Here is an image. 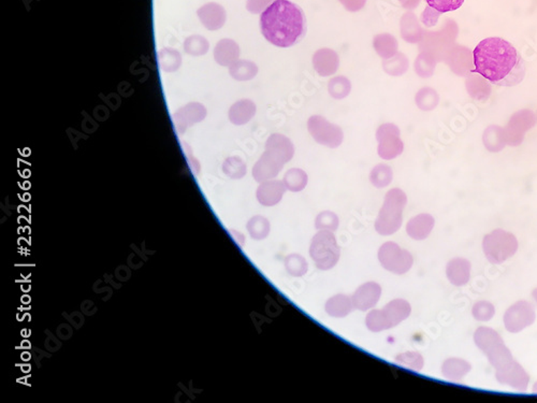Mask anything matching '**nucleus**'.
Segmentation results:
<instances>
[{"mask_svg":"<svg viewBox=\"0 0 537 403\" xmlns=\"http://www.w3.org/2000/svg\"><path fill=\"white\" fill-rule=\"evenodd\" d=\"M223 171L232 180H240L247 176V167L239 156H231L224 161Z\"/></svg>","mask_w":537,"mask_h":403,"instance_id":"38","label":"nucleus"},{"mask_svg":"<svg viewBox=\"0 0 537 403\" xmlns=\"http://www.w3.org/2000/svg\"><path fill=\"white\" fill-rule=\"evenodd\" d=\"M486 79L481 76V78H471L466 82V88L469 90V93L471 94L472 97L475 95L476 90H481V96H483V100H487L488 96L490 95L489 90H481V86L487 83Z\"/></svg>","mask_w":537,"mask_h":403,"instance_id":"46","label":"nucleus"},{"mask_svg":"<svg viewBox=\"0 0 537 403\" xmlns=\"http://www.w3.org/2000/svg\"><path fill=\"white\" fill-rule=\"evenodd\" d=\"M532 296H533V298H534L535 302H536V304H537V288H535V290H533Z\"/></svg>","mask_w":537,"mask_h":403,"instance_id":"50","label":"nucleus"},{"mask_svg":"<svg viewBox=\"0 0 537 403\" xmlns=\"http://www.w3.org/2000/svg\"><path fill=\"white\" fill-rule=\"evenodd\" d=\"M518 247L517 238L506 230L495 229L484 238V254L493 265H499L511 258L518 251Z\"/></svg>","mask_w":537,"mask_h":403,"instance_id":"6","label":"nucleus"},{"mask_svg":"<svg viewBox=\"0 0 537 403\" xmlns=\"http://www.w3.org/2000/svg\"><path fill=\"white\" fill-rule=\"evenodd\" d=\"M206 117V107L199 102H192L173 114V123L176 131L182 135L190 126L204 121Z\"/></svg>","mask_w":537,"mask_h":403,"instance_id":"14","label":"nucleus"},{"mask_svg":"<svg viewBox=\"0 0 537 403\" xmlns=\"http://www.w3.org/2000/svg\"><path fill=\"white\" fill-rule=\"evenodd\" d=\"M474 318L479 322H489L495 314V308L491 302H479L474 304L472 309Z\"/></svg>","mask_w":537,"mask_h":403,"instance_id":"44","label":"nucleus"},{"mask_svg":"<svg viewBox=\"0 0 537 403\" xmlns=\"http://www.w3.org/2000/svg\"><path fill=\"white\" fill-rule=\"evenodd\" d=\"M473 63L475 72L495 85L516 86L525 76V63L520 53L499 37L478 43L473 51Z\"/></svg>","mask_w":537,"mask_h":403,"instance_id":"1","label":"nucleus"},{"mask_svg":"<svg viewBox=\"0 0 537 403\" xmlns=\"http://www.w3.org/2000/svg\"><path fill=\"white\" fill-rule=\"evenodd\" d=\"M271 1L272 0H249L247 1V9L251 13H263L272 3Z\"/></svg>","mask_w":537,"mask_h":403,"instance_id":"47","label":"nucleus"},{"mask_svg":"<svg viewBox=\"0 0 537 403\" xmlns=\"http://www.w3.org/2000/svg\"><path fill=\"white\" fill-rule=\"evenodd\" d=\"M310 256L320 270H331L336 267L341 257V251L333 231L318 230L311 242Z\"/></svg>","mask_w":537,"mask_h":403,"instance_id":"5","label":"nucleus"},{"mask_svg":"<svg viewBox=\"0 0 537 403\" xmlns=\"http://www.w3.org/2000/svg\"><path fill=\"white\" fill-rule=\"evenodd\" d=\"M535 318L536 313L534 306L530 302L520 300L507 309L503 320L507 331L517 334L527 327H530L535 322Z\"/></svg>","mask_w":537,"mask_h":403,"instance_id":"10","label":"nucleus"},{"mask_svg":"<svg viewBox=\"0 0 537 403\" xmlns=\"http://www.w3.org/2000/svg\"><path fill=\"white\" fill-rule=\"evenodd\" d=\"M533 394H537V382L533 386Z\"/></svg>","mask_w":537,"mask_h":403,"instance_id":"51","label":"nucleus"},{"mask_svg":"<svg viewBox=\"0 0 537 403\" xmlns=\"http://www.w3.org/2000/svg\"><path fill=\"white\" fill-rule=\"evenodd\" d=\"M350 92H352V83L349 79L346 76H334L328 83V93L334 99H344L349 95Z\"/></svg>","mask_w":537,"mask_h":403,"instance_id":"37","label":"nucleus"},{"mask_svg":"<svg viewBox=\"0 0 537 403\" xmlns=\"http://www.w3.org/2000/svg\"><path fill=\"white\" fill-rule=\"evenodd\" d=\"M377 140L379 142L377 153L383 161H393L404 151L400 129L395 124L386 123L379 126L377 131Z\"/></svg>","mask_w":537,"mask_h":403,"instance_id":"9","label":"nucleus"},{"mask_svg":"<svg viewBox=\"0 0 537 403\" xmlns=\"http://www.w3.org/2000/svg\"><path fill=\"white\" fill-rule=\"evenodd\" d=\"M436 56L429 51L420 53L415 60L414 69L420 78H430L436 72Z\"/></svg>","mask_w":537,"mask_h":403,"instance_id":"31","label":"nucleus"},{"mask_svg":"<svg viewBox=\"0 0 537 403\" xmlns=\"http://www.w3.org/2000/svg\"><path fill=\"white\" fill-rule=\"evenodd\" d=\"M258 70L255 63L247 60H238L229 67L230 76L240 82L253 80L258 74Z\"/></svg>","mask_w":537,"mask_h":403,"instance_id":"28","label":"nucleus"},{"mask_svg":"<svg viewBox=\"0 0 537 403\" xmlns=\"http://www.w3.org/2000/svg\"><path fill=\"white\" fill-rule=\"evenodd\" d=\"M484 145L490 152H499L504 149L505 141L504 129L499 126H490L484 133Z\"/></svg>","mask_w":537,"mask_h":403,"instance_id":"30","label":"nucleus"},{"mask_svg":"<svg viewBox=\"0 0 537 403\" xmlns=\"http://www.w3.org/2000/svg\"><path fill=\"white\" fill-rule=\"evenodd\" d=\"M448 281L454 286H464L471 278V263L465 258H454L446 266Z\"/></svg>","mask_w":537,"mask_h":403,"instance_id":"22","label":"nucleus"},{"mask_svg":"<svg viewBox=\"0 0 537 403\" xmlns=\"http://www.w3.org/2000/svg\"><path fill=\"white\" fill-rule=\"evenodd\" d=\"M159 66L163 72H174L182 65L180 52L173 49H163L158 54Z\"/></svg>","mask_w":537,"mask_h":403,"instance_id":"36","label":"nucleus"},{"mask_svg":"<svg viewBox=\"0 0 537 403\" xmlns=\"http://www.w3.org/2000/svg\"><path fill=\"white\" fill-rule=\"evenodd\" d=\"M393 179V169L386 164L377 165L370 174V182L377 188H385L390 186Z\"/></svg>","mask_w":537,"mask_h":403,"instance_id":"32","label":"nucleus"},{"mask_svg":"<svg viewBox=\"0 0 537 403\" xmlns=\"http://www.w3.org/2000/svg\"><path fill=\"white\" fill-rule=\"evenodd\" d=\"M284 266L288 274L295 278H301L306 275L308 270V261L300 254L288 255L285 258Z\"/></svg>","mask_w":537,"mask_h":403,"instance_id":"39","label":"nucleus"},{"mask_svg":"<svg viewBox=\"0 0 537 403\" xmlns=\"http://www.w3.org/2000/svg\"><path fill=\"white\" fill-rule=\"evenodd\" d=\"M257 112V106L251 99H241L235 102L228 112L229 121L233 125L242 126L251 122Z\"/></svg>","mask_w":537,"mask_h":403,"instance_id":"23","label":"nucleus"},{"mask_svg":"<svg viewBox=\"0 0 537 403\" xmlns=\"http://www.w3.org/2000/svg\"><path fill=\"white\" fill-rule=\"evenodd\" d=\"M536 123L534 113L529 110H522L517 112L511 117L509 125L504 129L505 141L506 145H521L524 138L525 131L532 129Z\"/></svg>","mask_w":537,"mask_h":403,"instance_id":"11","label":"nucleus"},{"mask_svg":"<svg viewBox=\"0 0 537 403\" xmlns=\"http://www.w3.org/2000/svg\"><path fill=\"white\" fill-rule=\"evenodd\" d=\"M247 231L254 240L265 239L271 230L270 222L265 216L255 215L247 222Z\"/></svg>","mask_w":537,"mask_h":403,"instance_id":"33","label":"nucleus"},{"mask_svg":"<svg viewBox=\"0 0 537 403\" xmlns=\"http://www.w3.org/2000/svg\"><path fill=\"white\" fill-rule=\"evenodd\" d=\"M440 15V13H436V10L428 7L424 10V15H422V22H424V25H427V26H433V25L436 24Z\"/></svg>","mask_w":537,"mask_h":403,"instance_id":"48","label":"nucleus"},{"mask_svg":"<svg viewBox=\"0 0 537 403\" xmlns=\"http://www.w3.org/2000/svg\"><path fill=\"white\" fill-rule=\"evenodd\" d=\"M229 231L230 233H231L232 237H233V239H235L236 242L239 245V247H243V245H245V237H244L243 233L233 229H230Z\"/></svg>","mask_w":537,"mask_h":403,"instance_id":"49","label":"nucleus"},{"mask_svg":"<svg viewBox=\"0 0 537 403\" xmlns=\"http://www.w3.org/2000/svg\"><path fill=\"white\" fill-rule=\"evenodd\" d=\"M436 221L434 217L428 213L418 214L411 218L406 224V233L416 241L427 239L433 230Z\"/></svg>","mask_w":537,"mask_h":403,"instance_id":"21","label":"nucleus"},{"mask_svg":"<svg viewBox=\"0 0 537 403\" xmlns=\"http://www.w3.org/2000/svg\"><path fill=\"white\" fill-rule=\"evenodd\" d=\"M313 68L320 76H331L338 72L340 67V56L336 51L322 48L316 51L312 58Z\"/></svg>","mask_w":537,"mask_h":403,"instance_id":"17","label":"nucleus"},{"mask_svg":"<svg viewBox=\"0 0 537 403\" xmlns=\"http://www.w3.org/2000/svg\"><path fill=\"white\" fill-rule=\"evenodd\" d=\"M476 347L488 357L495 369H501L515 361L509 347H505L501 336L489 327H479L474 334Z\"/></svg>","mask_w":537,"mask_h":403,"instance_id":"4","label":"nucleus"},{"mask_svg":"<svg viewBox=\"0 0 537 403\" xmlns=\"http://www.w3.org/2000/svg\"><path fill=\"white\" fill-rule=\"evenodd\" d=\"M239 44L231 39H223L217 42L214 49V58L220 66L230 67L239 60Z\"/></svg>","mask_w":537,"mask_h":403,"instance_id":"24","label":"nucleus"},{"mask_svg":"<svg viewBox=\"0 0 537 403\" xmlns=\"http://www.w3.org/2000/svg\"><path fill=\"white\" fill-rule=\"evenodd\" d=\"M285 165L286 164L282 159L273 154L270 151L265 149V152L254 165L253 170H251L253 178L255 179L256 182L258 183L274 180L279 176V172L283 170Z\"/></svg>","mask_w":537,"mask_h":403,"instance_id":"12","label":"nucleus"},{"mask_svg":"<svg viewBox=\"0 0 537 403\" xmlns=\"http://www.w3.org/2000/svg\"><path fill=\"white\" fill-rule=\"evenodd\" d=\"M283 182L289 192H302L308 186V176L302 169L291 168L285 174Z\"/></svg>","mask_w":537,"mask_h":403,"instance_id":"29","label":"nucleus"},{"mask_svg":"<svg viewBox=\"0 0 537 403\" xmlns=\"http://www.w3.org/2000/svg\"><path fill=\"white\" fill-rule=\"evenodd\" d=\"M208 49H210L208 41L204 37L198 36V35L188 37L184 41L185 52L192 56H202L208 53Z\"/></svg>","mask_w":537,"mask_h":403,"instance_id":"41","label":"nucleus"},{"mask_svg":"<svg viewBox=\"0 0 537 403\" xmlns=\"http://www.w3.org/2000/svg\"><path fill=\"white\" fill-rule=\"evenodd\" d=\"M338 216L332 211L320 212L315 220V228L317 230H330L334 233L338 229Z\"/></svg>","mask_w":537,"mask_h":403,"instance_id":"42","label":"nucleus"},{"mask_svg":"<svg viewBox=\"0 0 537 403\" xmlns=\"http://www.w3.org/2000/svg\"><path fill=\"white\" fill-rule=\"evenodd\" d=\"M426 3L431 9L442 15L459 9L463 5L464 0H426Z\"/></svg>","mask_w":537,"mask_h":403,"instance_id":"45","label":"nucleus"},{"mask_svg":"<svg viewBox=\"0 0 537 403\" xmlns=\"http://www.w3.org/2000/svg\"><path fill=\"white\" fill-rule=\"evenodd\" d=\"M415 102L422 111H432L438 107L440 97L433 88H422L417 92Z\"/></svg>","mask_w":537,"mask_h":403,"instance_id":"35","label":"nucleus"},{"mask_svg":"<svg viewBox=\"0 0 537 403\" xmlns=\"http://www.w3.org/2000/svg\"><path fill=\"white\" fill-rule=\"evenodd\" d=\"M408 67H410V62L406 55L403 53H397L395 56L383 60V70L389 76H403L408 70Z\"/></svg>","mask_w":537,"mask_h":403,"instance_id":"34","label":"nucleus"},{"mask_svg":"<svg viewBox=\"0 0 537 403\" xmlns=\"http://www.w3.org/2000/svg\"><path fill=\"white\" fill-rule=\"evenodd\" d=\"M379 263L383 269L395 274H405L412 269L414 257L395 242H386L379 249Z\"/></svg>","mask_w":537,"mask_h":403,"instance_id":"7","label":"nucleus"},{"mask_svg":"<svg viewBox=\"0 0 537 403\" xmlns=\"http://www.w3.org/2000/svg\"><path fill=\"white\" fill-rule=\"evenodd\" d=\"M198 17L202 25L208 31H218L225 25L226 11L218 3H206L198 10Z\"/></svg>","mask_w":537,"mask_h":403,"instance_id":"19","label":"nucleus"},{"mask_svg":"<svg viewBox=\"0 0 537 403\" xmlns=\"http://www.w3.org/2000/svg\"><path fill=\"white\" fill-rule=\"evenodd\" d=\"M373 48L383 60H389L398 52V40L389 33H381L373 39Z\"/></svg>","mask_w":537,"mask_h":403,"instance_id":"27","label":"nucleus"},{"mask_svg":"<svg viewBox=\"0 0 537 403\" xmlns=\"http://www.w3.org/2000/svg\"><path fill=\"white\" fill-rule=\"evenodd\" d=\"M265 149L282 159L285 164L294 158L295 145L292 141L282 133H273L265 141Z\"/></svg>","mask_w":537,"mask_h":403,"instance_id":"20","label":"nucleus"},{"mask_svg":"<svg viewBox=\"0 0 537 403\" xmlns=\"http://www.w3.org/2000/svg\"><path fill=\"white\" fill-rule=\"evenodd\" d=\"M261 31L271 44L290 48L306 35V15L298 5L289 0H274L261 13Z\"/></svg>","mask_w":537,"mask_h":403,"instance_id":"2","label":"nucleus"},{"mask_svg":"<svg viewBox=\"0 0 537 403\" xmlns=\"http://www.w3.org/2000/svg\"><path fill=\"white\" fill-rule=\"evenodd\" d=\"M355 306H354L352 297L344 294L334 295L331 298L328 299L324 304L327 314L336 318H346L353 312Z\"/></svg>","mask_w":537,"mask_h":403,"instance_id":"25","label":"nucleus"},{"mask_svg":"<svg viewBox=\"0 0 537 403\" xmlns=\"http://www.w3.org/2000/svg\"><path fill=\"white\" fill-rule=\"evenodd\" d=\"M406 204V194L400 188H393L387 192L374 224L375 230L379 235H395L400 229Z\"/></svg>","mask_w":537,"mask_h":403,"instance_id":"3","label":"nucleus"},{"mask_svg":"<svg viewBox=\"0 0 537 403\" xmlns=\"http://www.w3.org/2000/svg\"><path fill=\"white\" fill-rule=\"evenodd\" d=\"M395 363L412 371H422L424 359L418 352H405L395 357Z\"/></svg>","mask_w":537,"mask_h":403,"instance_id":"40","label":"nucleus"},{"mask_svg":"<svg viewBox=\"0 0 537 403\" xmlns=\"http://www.w3.org/2000/svg\"><path fill=\"white\" fill-rule=\"evenodd\" d=\"M471 370L472 365L468 361L457 357L446 359L442 365L443 377L452 382L463 379Z\"/></svg>","mask_w":537,"mask_h":403,"instance_id":"26","label":"nucleus"},{"mask_svg":"<svg viewBox=\"0 0 537 403\" xmlns=\"http://www.w3.org/2000/svg\"><path fill=\"white\" fill-rule=\"evenodd\" d=\"M286 192L284 182L274 179L259 183L258 188L256 190V198L261 206H274L282 202Z\"/></svg>","mask_w":537,"mask_h":403,"instance_id":"16","label":"nucleus"},{"mask_svg":"<svg viewBox=\"0 0 537 403\" xmlns=\"http://www.w3.org/2000/svg\"><path fill=\"white\" fill-rule=\"evenodd\" d=\"M383 318L388 324L389 329L397 327L399 324L404 322L405 320L410 318L412 313V306L410 302H406L405 299H395L393 302H388L386 306L381 309Z\"/></svg>","mask_w":537,"mask_h":403,"instance_id":"18","label":"nucleus"},{"mask_svg":"<svg viewBox=\"0 0 537 403\" xmlns=\"http://www.w3.org/2000/svg\"><path fill=\"white\" fill-rule=\"evenodd\" d=\"M497 382L507 386L513 387L519 391H525L530 382V377L525 372L522 365L517 363L516 361H511L509 365L497 369L495 372Z\"/></svg>","mask_w":537,"mask_h":403,"instance_id":"13","label":"nucleus"},{"mask_svg":"<svg viewBox=\"0 0 537 403\" xmlns=\"http://www.w3.org/2000/svg\"><path fill=\"white\" fill-rule=\"evenodd\" d=\"M308 131L318 145L329 149H336L343 143V129L322 115H312L308 119Z\"/></svg>","mask_w":537,"mask_h":403,"instance_id":"8","label":"nucleus"},{"mask_svg":"<svg viewBox=\"0 0 537 403\" xmlns=\"http://www.w3.org/2000/svg\"><path fill=\"white\" fill-rule=\"evenodd\" d=\"M365 326L372 332H381L388 330L389 326L383 318L381 310H371L365 318Z\"/></svg>","mask_w":537,"mask_h":403,"instance_id":"43","label":"nucleus"},{"mask_svg":"<svg viewBox=\"0 0 537 403\" xmlns=\"http://www.w3.org/2000/svg\"><path fill=\"white\" fill-rule=\"evenodd\" d=\"M381 296V287L379 283L367 282L360 285L352 296L354 306L361 312L371 310L379 304Z\"/></svg>","mask_w":537,"mask_h":403,"instance_id":"15","label":"nucleus"}]
</instances>
